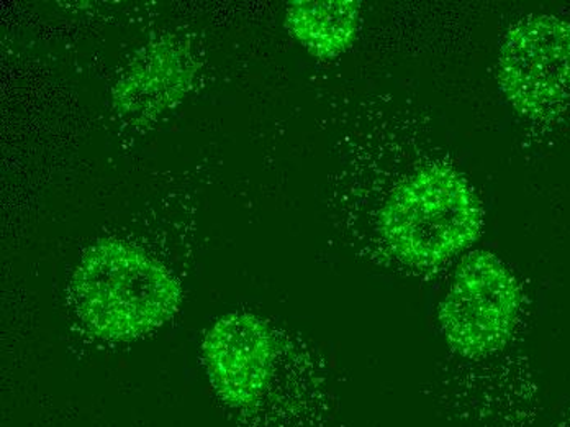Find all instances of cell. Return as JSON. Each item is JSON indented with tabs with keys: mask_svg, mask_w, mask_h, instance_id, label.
<instances>
[{
	"mask_svg": "<svg viewBox=\"0 0 570 427\" xmlns=\"http://www.w3.org/2000/svg\"><path fill=\"white\" fill-rule=\"evenodd\" d=\"M364 123L346 137L338 215L379 262L413 275L438 272L481 234V201L422 114L385 100Z\"/></svg>",
	"mask_w": 570,
	"mask_h": 427,
	"instance_id": "cell-1",
	"label": "cell"
},
{
	"mask_svg": "<svg viewBox=\"0 0 570 427\" xmlns=\"http://www.w3.org/2000/svg\"><path fill=\"white\" fill-rule=\"evenodd\" d=\"M72 311L90 334L125 342L148 336L176 314L180 284L155 256L120 239L90 245L69 287Z\"/></svg>",
	"mask_w": 570,
	"mask_h": 427,
	"instance_id": "cell-2",
	"label": "cell"
},
{
	"mask_svg": "<svg viewBox=\"0 0 570 427\" xmlns=\"http://www.w3.org/2000/svg\"><path fill=\"white\" fill-rule=\"evenodd\" d=\"M520 311L517 278L499 256L478 250L462 260L441 303V329L458 356L485 359L510 342Z\"/></svg>",
	"mask_w": 570,
	"mask_h": 427,
	"instance_id": "cell-3",
	"label": "cell"
},
{
	"mask_svg": "<svg viewBox=\"0 0 570 427\" xmlns=\"http://www.w3.org/2000/svg\"><path fill=\"white\" fill-rule=\"evenodd\" d=\"M499 85L521 116L558 114L570 99V23L554 16L514 23L500 50Z\"/></svg>",
	"mask_w": 570,
	"mask_h": 427,
	"instance_id": "cell-4",
	"label": "cell"
},
{
	"mask_svg": "<svg viewBox=\"0 0 570 427\" xmlns=\"http://www.w3.org/2000/svg\"><path fill=\"white\" fill-rule=\"evenodd\" d=\"M205 370L220 401L256 415L276 394L281 352L264 319L236 311L218 319L202 343Z\"/></svg>",
	"mask_w": 570,
	"mask_h": 427,
	"instance_id": "cell-5",
	"label": "cell"
},
{
	"mask_svg": "<svg viewBox=\"0 0 570 427\" xmlns=\"http://www.w3.org/2000/svg\"><path fill=\"white\" fill-rule=\"evenodd\" d=\"M193 58L169 41L151 45L114 91L118 113L149 119L179 100L193 81Z\"/></svg>",
	"mask_w": 570,
	"mask_h": 427,
	"instance_id": "cell-6",
	"label": "cell"
},
{
	"mask_svg": "<svg viewBox=\"0 0 570 427\" xmlns=\"http://www.w3.org/2000/svg\"><path fill=\"white\" fill-rule=\"evenodd\" d=\"M360 13V2L354 0H298L288 3L285 23L292 37L312 55L335 58L353 45Z\"/></svg>",
	"mask_w": 570,
	"mask_h": 427,
	"instance_id": "cell-7",
	"label": "cell"
}]
</instances>
